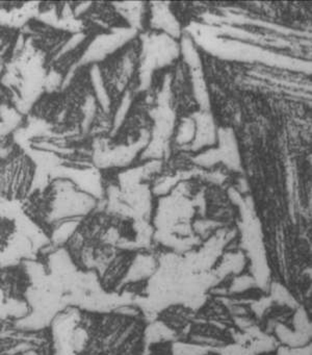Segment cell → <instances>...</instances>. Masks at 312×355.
Instances as JSON below:
<instances>
[{"instance_id": "cell-1", "label": "cell", "mask_w": 312, "mask_h": 355, "mask_svg": "<svg viewBox=\"0 0 312 355\" xmlns=\"http://www.w3.org/2000/svg\"><path fill=\"white\" fill-rule=\"evenodd\" d=\"M0 355H56L53 336L46 332H10L0 338Z\"/></svg>"}, {"instance_id": "cell-2", "label": "cell", "mask_w": 312, "mask_h": 355, "mask_svg": "<svg viewBox=\"0 0 312 355\" xmlns=\"http://www.w3.org/2000/svg\"><path fill=\"white\" fill-rule=\"evenodd\" d=\"M14 234V225L10 220L0 217V253L6 249Z\"/></svg>"}]
</instances>
